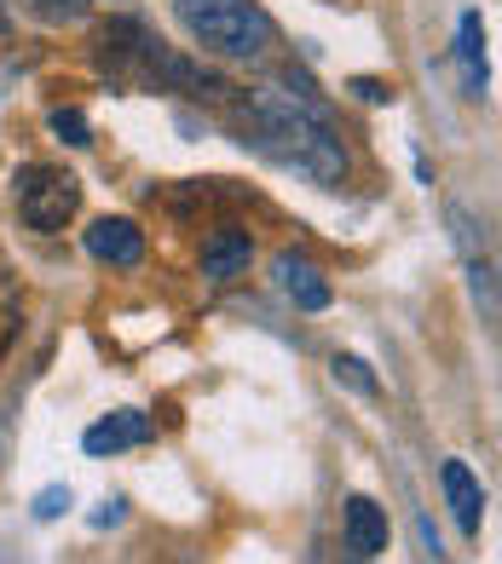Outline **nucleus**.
Wrapping results in <instances>:
<instances>
[{
  "instance_id": "nucleus-1",
  "label": "nucleus",
  "mask_w": 502,
  "mask_h": 564,
  "mask_svg": "<svg viewBox=\"0 0 502 564\" xmlns=\"http://www.w3.org/2000/svg\"><path fill=\"white\" fill-rule=\"evenodd\" d=\"M243 144H255L266 162L307 173L312 185H341L346 178V150L330 133L323 98L312 93L307 75L255 87L243 98Z\"/></svg>"
},
{
  "instance_id": "nucleus-2",
  "label": "nucleus",
  "mask_w": 502,
  "mask_h": 564,
  "mask_svg": "<svg viewBox=\"0 0 502 564\" xmlns=\"http://www.w3.org/2000/svg\"><path fill=\"white\" fill-rule=\"evenodd\" d=\"M173 18L203 53L232 64H255L278 41V23L260 0H173Z\"/></svg>"
},
{
  "instance_id": "nucleus-3",
  "label": "nucleus",
  "mask_w": 502,
  "mask_h": 564,
  "mask_svg": "<svg viewBox=\"0 0 502 564\" xmlns=\"http://www.w3.org/2000/svg\"><path fill=\"white\" fill-rule=\"evenodd\" d=\"M18 214L30 230H41V237H53V230H64L75 219V208H82V178H75L70 167H53V162H30L18 173Z\"/></svg>"
},
{
  "instance_id": "nucleus-4",
  "label": "nucleus",
  "mask_w": 502,
  "mask_h": 564,
  "mask_svg": "<svg viewBox=\"0 0 502 564\" xmlns=\"http://www.w3.org/2000/svg\"><path fill=\"white\" fill-rule=\"evenodd\" d=\"M271 282H278V294L295 300V312H330V276H323L312 260H300V253H278L271 260Z\"/></svg>"
},
{
  "instance_id": "nucleus-5",
  "label": "nucleus",
  "mask_w": 502,
  "mask_h": 564,
  "mask_svg": "<svg viewBox=\"0 0 502 564\" xmlns=\"http://www.w3.org/2000/svg\"><path fill=\"white\" fill-rule=\"evenodd\" d=\"M150 432H157V426H150L145 409H110L105 421H93V426H87L82 449H87L93 460H110V455H121V449H139Z\"/></svg>"
},
{
  "instance_id": "nucleus-6",
  "label": "nucleus",
  "mask_w": 502,
  "mask_h": 564,
  "mask_svg": "<svg viewBox=\"0 0 502 564\" xmlns=\"http://www.w3.org/2000/svg\"><path fill=\"white\" fill-rule=\"evenodd\" d=\"M87 253H93V260H105V265L133 271L145 260V230L133 219H121V214H105V219L87 225Z\"/></svg>"
},
{
  "instance_id": "nucleus-7",
  "label": "nucleus",
  "mask_w": 502,
  "mask_h": 564,
  "mask_svg": "<svg viewBox=\"0 0 502 564\" xmlns=\"http://www.w3.org/2000/svg\"><path fill=\"white\" fill-rule=\"evenodd\" d=\"M439 484H445V507H450V519H457V530L462 535H480V524H485V490H480V478H473L462 460H445Z\"/></svg>"
},
{
  "instance_id": "nucleus-8",
  "label": "nucleus",
  "mask_w": 502,
  "mask_h": 564,
  "mask_svg": "<svg viewBox=\"0 0 502 564\" xmlns=\"http://www.w3.org/2000/svg\"><path fill=\"white\" fill-rule=\"evenodd\" d=\"M341 535H346V553H353V558H375V553H387V512L375 507L370 496H346Z\"/></svg>"
},
{
  "instance_id": "nucleus-9",
  "label": "nucleus",
  "mask_w": 502,
  "mask_h": 564,
  "mask_svg": "<svg viewBox=\"0 0 502 564\" xmlns=\"http://www.w3.org/2000/svg\"><path fill=\"white\" fill-rule=\"evenodd\" d=\"M248 260H255V242H248L243 230H214V237L203 242V276H209V282H232V276H243Z\"/></svg>"
},
{
  "instance_id": "nucleus-10",
  "label": "nucleus",
  "mask_w": 502,
  "mask_h": 564,
  "mask_svg": "<svg viewBox=\"0 0 502 564\" xmlns=\"http://www.w3.org/2000/svg\"><path fill=\"white\" fill-rule=\"evenodd\" d=\"M457 58H462V69H468V93H480V87H485V23H480V12H462Z\"/></svg>"
},
{
  "instance_id": "nucleus-11",
  "label": "nucleus",
  "mask_w": 502,
  "mask_h": 564,
  "mask_svg": "<svg viewBox=\"0 0 502 564\" xmlns=\"http://www.w3.org/2000/svg\"><path fill=\"white\" fill-rule=\"evenodd\" d=\"M18 328H23V294H18V276H12L7 265H0V364L12 357Z\"/></svg>"
},
{
  "instance_id": "nucleus-12",
  "label": "nucleus",
  "mask_w": 502,
  "mask_h": 564,
  "mask_svg": "<svg viewBox=\"0 0 502 564\" xmlns=\"http://www.w3.org/2000/svg\"><path fill=\"white\" fill-rule=\"evenodd\" d=\"M46 30H75V23H87V12H93V0H23Z\"/></svg>"
},
{
  "instance_id": "nucleus-13",
  "label": "nucleus",
  "mask_w": 502,
  "mask_h": 564,
  "mask_svg": "<svg viewBox=\"0 0 502 564\" xmlns=\"http://www.w3.org/2000/svg\"><path fill=\"white\" fill-rule=\"evenodd\" d=\"M330 375L341 380L346 392H359V398H375V392H382V380H375V375L364 369V357H335V364H330Z\"/></svg>"
},
{
  "instance_id": "nucleus-14",
  "label": "nucleus",
  "mask_w": 502,
  "mask_h": 564,
  "mask_svg": "<svg viewBox=\"0 0 502 564\" xmlns=\"http://www.w3.org/2000/svg\"><path fill=\"white\" fill-rule=\"evenodd\" d=\"M46 127H53V133L64 139V144H75V150H82L93 133H87V116L82 110H53V116H46Z\"/></svg>"
},
{
  "instance_id": "nucleus-15",
  "label": "nucleus",
  "mask_w": 502,
  "mask_h": 564,
  "mask_svg": "<svg viewBox=\"0 0 502 564\" xmlns=\"http://www.w3.org/2000/svg\"><path fill=\"white\" fill-rule=\"evenodd\" d=\"M468 289H473V300L485 305V317H496V289H491V265H485V260L468 265Z\"/></svg>"
},
{
  "instance_id": "nucleus-16",
  "label": "nucleus",
  "mask_w": 502,
  "mask_h": 564,
  "mask_svg": "<svg viewBox=\"0 0 502 564\" xmlns=\"http://www.w3.org/2000/svg\"><path fill=\"white\" fill-rule=\"evenodd\" d=\"M64 507H70V490H58V484H53V490L35 496V519H58Z\"/></svg>"
},
{
  "instance_id": "nucleus-17",
  "label": "nucleus",
  "mask_w": 502,
  "mask_h": 564,
  "mask_svg": "<svg viewBox=\"0 0 502 564\" xmlns=\"http://www.w3.org/2000/svg\"><path fill=\"white\" fill-rule=\"evenodd\" d=\"M353 93L364 98V105H393V87H382L375 75H359V82H353Z\"/></svg>"
},
{
  "instance_id": "nucleus-18",
  "label": "nucleus",
  "mask_w": 502,
  "mask_h": 564,
  "mask_svg": "<svg viewBox=\"0 0 502 564\" xmlns=\"http://www.w3.org/2000/svg\"><path fill=\"white\" fill-rule=\"evenodd\" d=\"M0 30H7V0H0Z\"/></svg>"
}]
</instances>
